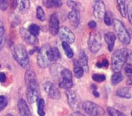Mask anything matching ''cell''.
Here are the masks:
<instances>
[{"label": "cell", "instance_id": "6da1fadb", "mask_svg": "<svg viewBox=\"0 0 132 116\" xmlns=\"http://www.w3.org/2000/svg\"><path fill=\"white\" fill-rule=\"evenodd\" d=\"M25 82L27 85V101L31 104L34 103L39 97V84L36 74L32 71H27L25 75Z\"/></svg>", "mask_w": 132, "mask_h": 116}, {"label": "cell", "instance_id": "7a4b0ae2", "mask_svg": "<svg viewBox=\"0 0 132 116\" xmlns=\"http://www.w3.org/2000/svg\"><path fill=\"white\" fill-rule=\"evenodd\" d=\"M128 49L124 48L115 51L111 58V65L112 69L115 72H118L123 68L125 63L126 62L127 56L128 54Z\"/></svg>", "mask_w": 132, "mask_h": 116}, {"label": "cell", "instance_id": "3957f363", "mask_svg": "<svg viewBox=\"0 0 132 116\" xmlns=\"http://www.w3.org/2000/svg\"><path fill=\"white\" fill-rule=\"evenodd\" d=\"M12 55L15 61L22 67H26L29 64L28 54H27L26 48L22 45L19 44L14 46L12 49Z\"/></svg>", "mask_w": 132, "mask_h": 116}, {"label": "cell", "instance_id": "277c9868", "mask_svg": "<svg viewBox=\"0 0 132 116\" xmlns=\"http://www.w3.org/2000/svg\"><path fill=\"white\" fill-rule=\"evenodd\" d=\"M114 27L119 40L125 45H128L131 42V36L125 28L124 24L118 19H114Z\"/></svg>", "mask_w": 132, "mask_h": 116}, {"label": "cell", "instance_id": "5b68a950", "mask_svg": "<svg viewBox=\"0 0 132 116\" xmlns=\"http://www.w3.org/2000/svg\"><path fill=\"white\" fill-rule=\"evenodd\" d=\"M101 35L99 32L94 31L90 33L88 39L89 49L92 53H97L101 48Z\"/></svg>", "mask_w": 132, "mask_h": 116}, {"label": "cell", "instance_id": "8992f818", "mask_svg": "<svg viewBox=\"0 0 132 116\" xmlns=\"http://www.w3.org/2000/svg\"><path fill=\"white\" fill-rule=\"evenodd\" d=\"M82 109L90 116H101L104 114V109L100 105L90 101L84 102L82 105Z\"/></svg>", "mask_w": 132, "mask_h": 116}, {"label": "cell", "instance_id": "52a82bcc", "mask_svg": "<svg viewBox=\"0 0 132 116\" xmlns=\"http://www.w3.org/2000/svg\"><path fill=\"white\" fill-rule=\"evenodd\" d=\"M50 49V45L49 44H46L43 45L38 52L37 64L41 68H46L50 65V60L49 59V56H48V52Z\"/></svg>", "mask_w": 132, "mask_h": 116}, {"label": "cell", "instance_id": "ba28073f", "mask_svg": "<svg viewBox=\"0 0 132 116\" xmlns=\"http://www.w3.org/2000/svg\"><path fill=\"white\" fill-rule=\"evenodd\" d=\"M58 35L63 42H66L68 44H72L75 41V35L73 32L66 26L60 28L58 32Z\"/></svg>", "mask_w": 132, "mask_h": 116}, {"label": "cell", "instance_id": "9c48e42d", "mask_svg": "<svg viewBox=\"0 0 132 116\" xmlns=\"http://www.w3.org/2000/svg\"><path fill=\"white\" fill-rule=\"evenodd\" d=\"M44 90L47 93V95L53 99H60V92L56 88V86L50 82H46L44 84Z\"/></svg>", "mask_w": 132, "mask_h": 116}, {"label": "cell", "instance_id": "30bf717a", "mask_svg": "<svg viewBox=\"0 0 132 116\" xmlns=\"http://www.w3.org/2000/svg\"><path fill=\"white\" fill-rule=\"evenodd\" d=\"M106 14L105 5L102 0H96L94 5V15L97 19H101Z\"/></svg>", "mask_w": 132, "mask_h": 116}, {"label": "cell", "instance_id": "8fae6325", "mask_svg": "<svg viewBox=\"0 0 132 116\" xmlns=\"http://www.w3.org/2000/svg\"><path fill=\"white\" fill-rule=\"evenodd\" d=\"M20 35L22 38L29 45H36L38 43V38L36 36L32 35L28 29H26L25 28H20Z\"/></svg>", "mask_w": 132, "mask_h": 116}, {"label": "cell", "instance_id": "7c38bea8", "mask_svg": "<svg viewBox=\"0 0 132 116\" xmlns=\"http://www.w3.org/2000/svg\"><path fill=\"white\" fill-rule=\"evenodd\" d=\"M66 95L67 96V100L70 106L73 109H75L79 106V98L77 94L72 90H67L66 92Z\"/></svg>", "mask_w": 132, "mask_h": 116}, {"label": "cell", "instance_id": "4fadbf2b", "mask_svg": "<svg viewBox=\"0 0 132 116\" xmlns=\"http://www.w3.org/2000/svg\"><path fill=\"white\" fill-rule=\"evenodd\" d=\"M59 25L60 23H59V19H58L57 15L55 13L52 14L50 16V19L49 27H50V32L53 35H56V34H58V32L60 29Z\"/></svg>", "mask_w": 132, "mask_h": 116}, {"label": "cell", "instance_id": "5bb4252c", "mask_svg": "<svg viewBox=\"0 0 132 116\" xmlns=\"http://www.w3.org/2000/svg\"><path fill=\"white\" fill-rule=\"evenodd\" d=\"M18 109L19 112L20 116H32L29 108L23 99H20L18 102Z\"/></svg>", "mask_w": 132, "mask_h": 116}, {"label": "cell", "instance_id": "9a60e30c", "mask_svg": "<svg viewBox=\"0 0 132 116\" xmlns=\"http://www.w3.org/2000/svg\"><path fill=\"white\" fill-rule=\"evenodd\" d=\"M104 40L105 42H107L108 44V50L110 52H112L113 51V49H114V43H115V40H116V36L115 35L111 32H106L104 34Z\"/></svg>", "mask_w": 132, "mask_h": 116}, {"label": "cell", "instance_id": "2e32d148", "mask_svg": "<svg viewBox=\"0 0 132 116\" xmlns=\"http://www.w3.org/2000/svg\"><path fill=\"white\" fill-rule=\"evenodd\" d=\"M68 18L72 25L77 28L80 24V11L72 10L68 15Z\"/></svg>", "mask_w": 132, "mask_h": 116}, {"label": "cell", "instance_id": "e0dca14e", "mask_svg": "<svg viewBox=\"0 0 132 116\" xmlns=\"http://www.w3.org/2000/svg\"><path fill=\"white\" fill-rule=\"evenodd\" d=\"M29 7H30L29 0H18L17 8L21 13L22 14L26 13L29 11Z\"/></svg>", "mask_w": 132, "mask_h": 116}, {"label": "cell", "instance_id": "ac0fdd59", "mask_svg": "<svg viewBox=\"0 0 132 116\" xmlns=\"http://www.w3.org/2000/svg\"><path fill=\"white\" fill-rule=\"evenodd\" d=\"M77 62L84 69V71H86V72L88 71V59H87V56L84 52H81L80 53Z\"/></svg>", "mask_w": 132, "mask_h": 116}, {"label": "cell", "instance_id": "d6986e66", "mask_svg": "<svg viewBox=\"0 0 132 116\" xmlns=\"http://www.w3.org/2000/svg\"><path fill=\"white\" fill-rule=\"evenodd\" d=\"M48 56L49 59L50 61H57L61 58L60 52L59 49L56 47H50L49 52H48Z\"/></svg>", "mask_w": 132, "mask_h": 116}, {"label": "cell", "instance_id": "ffe728a7", "mask_svg": "<svg viewBox=\"0 0 132 116\" xmlns=\"http://www.w3.org/2000/svg\"><path fill=\"white\" fill-rule=\"evenodd\" d=\"M116 95L121 98H125V99H130L131 97V93L129 88H122L118 89L116 92Z\"/></svg>", "mask_w": 132, "mask_h": 116}, {"label": "cell", "instance_id": "44dd1931", "mask_svg": "<svg viewBox=\"0 0 132 116\" xmlns=\"http://www.w3.org/2000/svg\"><path fill=\"white\" fill-rule=\"evenodd\" d=\"M73 71H74V75L77 78L80 79L84 75V69L78 64L77 60L74 61V66H73Z\"/></svg>", "mask_w": 132, "mask_h": 116}, {"label": "cell", "instance_id": "7402d4cb", "mask_svg": "<svg viewBox=\"0 0 132 116\" xmlns=\"http://www.w3.org/2000/svg\"><path fill=\"white\" fill-rule=\"evenodd\" d=\"M119 12L122 17L125 18L127 15V8H126V0H117Z\"/></svg>", "mask_w": 132, "mask_h": 116}, {"label": "cell", "instance_id": "603a6c76", "mask_svg": "<svg viewBox=\"0 0 132 116\" xmlns=\"http://www.w3.org/2000/svg\"><path fill=\"white\" fill-rule=\"evenodd\" d=\"M62 46H63V49L65 52L66 55L69 59H72L73 57V51L71 49V47L70 46V45L66 42H62Z\"/></svg>", "mask_w": 132, "mask_h": 116}, {"label": "cell", "instance_id": "cb8c5ba5", "mask_svg": "<svg viewBox=\"0 0 132 116\" xmlns=\"http://www.w3.org/2000/svg\"><path fill=\"white\" fill-rule=\"evenodd\" d=\"M44 107H45V102L43 99H41L38 101V103H37V112L39 116L45 115Z\"/></svg>", "mask_w": 132, "mask_h": 116}, {"label": "cell", "instance_id": "d4e9b609", "mask_svg": "<svg viewBox=\"0 0 132 116\" xmlns=\"http://www.w3.org/2000/svg\"><path fill=\"white\" fill-rule=\"evenodd\" d=\"M60 75H61L63 79L73 81V75H72V72L69 69H62V71L60 72Z\"/></svg>", "mask_w": 132, "mask_h": 116}, {"label": "cell", "instance_id": "484cf974", "mask_svg": "<svg viewBox=\"0 0 132 116\" xmlns=\"http://www.w3.org/2000/svg\"><path fill=\"white\" fill-rule=\"evenodd\" d=\"M28 31L34 36H37L39 34V31H40V28L39 25H36V24H31L29 28H28Z\"/></svg>", "mask_w": 132, "mask_h": 116}, {"label": "cell", "instance_id": "4316f807", "mask_svg": "<svg viewBox=\"0 0 132 116\" xmlns=\"http://www.w3.org/2000/svg\"><path fill=\"white\" fill-rule=\"evenodd\" d=\"M122 80H123V75L120 72H114V74L111 77V82L113 85H117Z\"/></svg>", "mask_w": 132, "mask_h": 116}, {"label": "cell", "instance_id": "83f0119b", "mask_svg": "<svg viewBox=\"0 0 132 116\" xmlns=\"http://www.w3.org/2000/svg\"><path fill=\"white\" fill-rule=\"evenodd\" d=\"M72 86H73V81L63 79L60 83V87L61 89H67L68 90V89H71Z\"/></svg>", "mask_w": 132, "mask_h": 116}, {"label": "cell", "instance_id": "f1b7e54d", "mask_svg": "<svg viewBox=\"0 0 132 116\" xmlns=\"http://www.w3.org/2000/svg\"><path fill=\"white\" fill-rule=\"evenodd\" d=\"M36 17L41 22H43V21L46 20L45 12H44L43 9L42 8V7H40V6H38L37 8H36Z\"/></svg>", "mask_w": 132, "mask_h": 116}, {"label": "cell", "instance_id": "f546056e", "mask_svg": "<svg viewBox=\"0 0 132 116\" xmlns=\"http://www.w3.org/2000/svg\"><path fill=\"white\" fill-rule=\"evenodd\" d=\"M67 5L72 10H78V11H80V5L78 2H74L73 0H67Z\"/></svg>", "mask_w": 132, "mask_h": 116}, {"label": "cell", "instance_id": "4dcf8cb0", "mask_svg": "<svg viewBox=\"0 0 132 116\" xmlns=\"http://www.w3.org/2000/svg\"><path fill=\"white\" fill-rule=\"evenodd\" d=\"M108 112L110 116H126L123 112H121L114 108H111V107L108 108Z\"/></svg>", "mask_w": 132, "mask_h": 116}, {"label": "cell", "instance_id": "1f68e13d", "mask_svg": "<svg viewBox=\"0 0 132 116\" xmlns=\"http://www.w3.org/2000/svg\"><path fill=\"white\" fill-rule=\"evenodd\" d=\"M92 79L96 82H101L106 79V76L103 74H94L92 75Z\"/></svg>", "mask_w": 132, "mask_h": 116}, {"label": "cell", "instance_id": "d6a6232c", "mask_svg": "<svg viewBox=\"0 0 132 116\" xmlns=\"http://www.w3.org/2000/svg\"><path fill=\"white\" fill-rule=\"evenodd\" d=\"M8 105V101L7 99L3 96V95H0V112H2Z\"/></svg>", "mask_w": 132, "mask_h": 116}, {"label": "cell", "instance_id": "836d02e7", "mask_svg": "<svg viewBox=\"0 0 132 116\" xmlns=\"http://www.w3.org/2000/svg\"><path fill=\"white\" fill-rule=\"evenodd\" d=\"M4 36H5V31H4L3 25L0 21V49H2L4 44Z\"/></svg>", "mask_w": 132, "mask_h": 116}, {"label": "cell", "instance_id": "e575fe53", "mask_svg": "<svg viewBox=\"0 0 132 116\" xmlns=\"http://www.w3.org/2000/svg\"><path fill=\"white\" fill-rule=\"evenodd\" d=\"M128 18H129V22L132 25V1L130 2L128 5Z\"/></svg>", "mask_w": 132, "mask_h": 116}, {"label": "cell", "instance_id": "d590c367", "mask_svg": "<svg viewBox=\"0 0 132 116\" xmlns=\"http://www.w3.org/2000/svg\"><path fill=\"white\" fill-rule=\"evenodd\" d=\"M104 23L107 25H111L112 24V21L110 18V16L108 15V14H105L104 17Z\"/></svg>", "mask_w": 132, "mask_h": 116}, {"label": "cell", "instance_id": "8d00e7d4", "mask_svg": "<svg viewBox=\"0 0 132 116\" xmlns=\"http://www.w3.org/2000/svg\"><path fill=\"white\" fill-rule=\"evenodd\" d=\"M43 5H44L46 8H53V7L52 0H43Z\"/></svg>", "mask_w": 132, "mask_h": 116}, {"label": "cell", "instance_id": "74e56055", "mask_svg": "<svg viewBox=\"0 0 132 116\" xmlns=\"http://www.w3.org/2000/svg\"><path fill=\"white\" fill-rule=\"evenodd\" d=\"M53 7H60L63 5V0H52Z\"/></svg>", "mask_w": 132, "mask_h": 116}, {"label": "cell", "instance_id": "f35d334b", "mask_svg": "<svg viewBox=\"0 0 132 116\" xmlns=\"http://www.w3.org/2000/svg\"><path fill=\"white\" fill-rule=\"evenodd\" d=\"M126 62L128 65L132 66V52H128L127 59H126Z\"/></svg>", "mask_w": 132, "mask_h": 116}, {"label": "cell", "instance_id": "ab89813d", "mask_svg": "<svg viewBox=\"0 0 132 116\" xmlns=\"http://www.w3.org/2000/svg\"><path fill=\"white\" fill-rule=\"evenodd\" d=\"M125 72L128 75H132V66L131 65H127L125 68Z\"/></svg>", "mask_w": 132, "mask_h": 116}, {"label": "cell", "instance_id": "60d3db41", "mask_svg": "<svg viewBox=\"0 0 132 116\" xmlns=\"http://www.w3.org/2000/svg\"><path fill=\"white\" fill-rule=\"evenodd\" d=\"M5 80H6V75H5V74L3 73V72H0V82L3 83V82H5Z\"/></svg>", "mask_w": 132, "mask_h": 116}, {"label": "cell", "instance_id": "b9f144b4", "mask_svg": "<svg viewBox=\"0 0 132 116\" xmlns=\"http://www.w3.org/2000/svg\"><path fill=\"white\" fill-rule=\"evenodd\" d=\"M88 26H89V28H94L97 27V23H96L95 21H90V22H89V23H88Z\"/></svg>", "mask_w": 132, "mask_h": 116}, {"label": "cell", "instance_id": "7bdbcfd3", "mask_svg": "<svg viewBox=\"0 0 132 116\" xmlns=\"http://www.w3.org/2000/svg\"><path fill=\"white\" fill-rule=\"evenodd\" d=\"M101 65H102V67H104V68H108V65H109V62H108V61L107 59H104V61H102Z\"/></svg>", "mask_w": 132, "mask_h": 116}, {"label": "cell", "instance_id": "ee69618b", "mask_svg": "<svg viewBox=\"0 0 132 116\" xmlns=\"http://www.w3.org/2000/svg\"><path fill=\"white\" fill-rule=\"evenodd\" d=\"M17 2L18 0H11V5L12 8H15L17 6Z\"/></svg>", "mask_w": 132, "mask_h": 116}, {"label": "cell", "instance_id": "f6af8a7d", "mask_svg": "<svg viewBox=\"0 0 132 116\" xmlns=\"http://www.w3.org/2000/svg\"><path fill=\"white\" fill-rule=\"evenodd\" d=\"M69 116H85L84 115L81 114L80 112H73L72 114H70Z\"/></svg>", "mask_w": 132, "mask_h": 116}, {"label": "cell", "instance_id": "bcb514c9", "mask_svg": "<svg viewBox=\"0 0 132 116\" xmlns=\"http://www.w3.org/2000/svg\"><path fill=\"white\" fill-rule=\"evenodd\" d=\"M93 94H94V95L95 96V97H97V98H98L99 97V93L97 92V91H93Z\"/></svg>", "mask_w": 132, "mask_h": 116}, {"label": "cell", "instance_id": "7dc6e473", "mask_svg": "<svg viewBox=\"0 0 132 116\" xmlns=\"http://www.w3.org/2000/svg\"><path fill=\"white\" fill-rule=\"evenodd\" d=\"M127 84L128 85H132V77L128 79V80L127 81Z\"/></svg>", "mask_w": 132, "mask_h": 116}, {"label": "cell", "instance_id": "c3c4849f", "mask_svg": "<svg viewBox=\"0 0 132 116\" xmlns=\"http://www.w3.org/2000/svg\"><path fill=\"white\" fill-rule=\"evenodd\" d=\"M91 89H92L94 91H96V90H97V86H96L95 85H91Z\"/></svg>", "mask_w": 132, "mask_h": 116}, {"label": "cell", "instance_id": "681fc988", "mask_svg": "<svg viewBox=\"0 0 132 116\" xmlns=\"http://www.w3.org/2000/svg\"><path fill=\"white\" fill-rule=\"evenodd\" d=\"M5 116H13L12 114H8V115H6Z\"/></svg>", "mask_w": 132, "mask_h": 116}, {"label": "cell", "instance_id": "f907efd6", "mask_svg": "<svg viewBox=\"0 0 132 116\" xmlns=\"http://www.w3.org/2000/svg\"><path fill=\"white\" fill-rule=\"evenodd\" d=\"M131 116H132V112H131Z\"/></svg>", "mask_w": 132, "mask_h": 116}, {"label": "cell", "instance_id": "816d5d0a", "mask_svg": "<svg viewBox=\"0 0 132 116\" xmlns=\"http://www.w3.org/2000/svg\"><path fill=\"white\" fill-rule=\"evenodd\" d=\"M0 67H1V65H0Z\"/></svg>", "mask_w": 132, "mask_h": 116}]
</instances>
